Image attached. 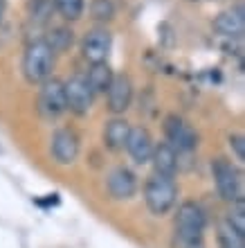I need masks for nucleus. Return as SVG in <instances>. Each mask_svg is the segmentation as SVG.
<instances>
[{
    "label": "nucleus",
    "instance_id": "11",
    "mask_svg": "<svg viewBox=\"0 0 245 248\" xmlns=\"http://www.w3.org/2000/svg\"><path fill=\"white\" fill-rule=\"evenodd\" d=\"M137 189V178L135 174L126 167H117V170L110 171L108 176V194L117 201H126L135 194Z\"/></svg>",
    "mask_w": 245,
    "mask_h": 248
},
{
    "label": "nucleus",
    "instance_id": "21",
    "mask_svg": "<svg viewBox=\"0 0 245 248\" xmlns=\"http://www.w3.org/2000/svg\"><path fill=\"white\" fill-rule=\"evenodd\" d=\"M227 223H230L239 235L245 237V205H243V199H239V201L232 203V210H230Z\"/></svg>",
    "mask_w": 245,
    "mask_h": 248
},
{
    "label": "nucleus",
    "instance_id": "8",
    "mask_svg": "<svg viewBox=\"0 0 245 248\" xmlns=\"http://www.w3.org/2000/svg\"><path fill=\"white\" fill-rule=\"evenodd\" d=\"M164 131H167V138H169V144H171V147H178V149H182V151H191V149H196V144H198V138H196L194 129L182 118H178V115L167 118Z\"/></svg>",
    "mask_w": 245,
    "mask_h": 248
},
{
    "label": "nucleus",
    "instance_id": "23",
    "mask_svg": "<svg viewBox=\"0 0 245 248\" xmlns=\"http://www.w3.org/2000/svg\"><path fill=\"white\" fill-rule=\"evenodd\" d=\"M230 147L234 149V154H236L239 160H245V140H243V136H232L230 138Z\"/></svg>",
    "mask_w": 245,
    "mask_h": 248
},
{
    "label": "nucleus",
    "instance_id": "20",
    "mask_svg": "<svg viewBox=\"0 0 245 248\" xmlns=\"http://www.w3.org/2000/svg\"><path fill=\"white\" fill-rule=\"evenodd\" d=\"M45 41H47V46L54 50V54L63 52V50H68V47L72 46V32L70 30H65V27H58V30L52 32L50 39H45Z\"/></svg>",
    "mask_w": 245,
    "mask_h": 248
},
{
    "label": "nucleus",
    "instance_id": "19",
    "mask_svg": "<svg viewBox=\"0 0 245 248\" xmlns=\"http://www.w3.org/2000/svg\"><path fill=\"white\" fill-rule=\"evenodd\" d=\"M90 18L99 23H108L115 18V2L113 0H92L90 2Z\"/></svg>",
    "mask_w": 245,
    "mask_h": 248
},
{
    "label": "nucleus",
    "instance_id": "6",
    "mask_svg": "<svg viewBox=\"0 0 245 248\" xmlns=\"http://www.w3.org/2000/svg\"><path fill=\"white\" fill-rule=\"evenodd\" d=\"M65 91V108H70L74 115H86L92 106V91L84 77H72L63 81Z\"/></svg>",
    "mask_w": 245,
    "mask_h": 248
},
{
    "label": "nucleus",
    "instance_id": "17",
    "mask_svg": "<svg viewBox=\"0 0 245 248\" xmlns=\"http://www.w3.org/2000/svg\"><path fill=\"white\" fill-rule=\"evenodd\" d=\"M52 5L65 20H79L84 14L86 0H52Z\"/></svg>",
    "mask_w": 245,
    "mask_h": 248
},
{
    "label": "nucleus",
    "instance_id": "13",
    "mask_svg": "<svg viewBox=\"0 0 245 248\" xmlns=\"http://www.w3.org/2000/svg\"><path fill=\"white\" fill-rule=\"evenodd\" d=\"M214 30L223 36H232L239 39L245 32V16H243V7H234L227 12H220L214 20Z\"/></svg>",
    "mask_w": 245,
    "mask_h": 248
},
{
    "label": "nucleus",
    "instance_id": "16",
    "mask_svg": "<svg viewBox=\"0 0 245 248\" xmlns=\"http://www.w3.org/2000/svg\"><path fill=\"white\" fill-rule=\"evenodd\" d=\"M113 77H115V75H113V70H110V65L103 61V63H92V68H90V72H88L86 81H88L92 95H95V93H106L108 91Z\"/></svg>",
    "mask_w": 245,
    "mask_h": 248
},
{
    "label": "nucleus",
    "instance_id": "3",
    "mask_svg": "<svg viewBox=\"0 0 245 248\" xmlns=\"http://www.w3.org/2000/svg\"><path fill=\"white\" fill-rule=\"evenodd\" d=\"M175 199H178V187H175L173 178L160 176V174L148 176L144 185V201L153 215H167L175 205Z\"/></svg>",
    "mask_w": 245,
    "mask_h": 248
},
{
    "label": "nucleus",
    "instance_id": "4",
    "mask_svg": "<svg viewBox=\"0 0 245 248\" xmlns=\"http://www.w3.org/2000/svg\"><path fill=\"white\" fill-rule=\"evenodd\" d=\"M212 171H214V181H216V189H218V194L223 201H239L243 199V192H241V174L236 171L230 160L225 158H218V160H214L212 165Z\"/></svg>",
    "mask_w": 245,
    "mask_h": 248
},
{
    "label": "nucleus",
    "instance_id": "1",
    "mask_svg": "<svg viewBox=\"0 0 245 248\" xmlns=\"http://www.w3.org/2000/svg\"><path fill=\"white\" fill-rule=\"evenodd\" d=\"M205 215L198 203L185 201L178 208L175 219V239L178 248H205Z\"/></svg>",
    "mask_w": 245,
    "mask_h": 248
},
{
    "label": "nucleus",
    "instance_id": "7",
    "mask_svg": "<svg viewBox=\"0 0 245 248\" xmlns=\"http://www.w3.org/2000/svg\"><path fill=\"white\" fill-rule=\"evenodd\" d=\"M110 46H113V39L106 30H92L86 34L84 43H81V54L90 65L103 63L110 54Z\"/></svg>",
    "mask_w": 245,
    "mask_h": 248
},
{
    "label": "nucleus",
    "instance_id": "15",
    "mask_svg": "<svg viewBox=\"0 0 245 248\" xmlns=\"http://www.w3.org/2000/svg\"><path fill=\"white\" fill-rule=\"evenodd\" d=\"M130 129H133V126H130L124 118H113L108 124H106V129H103V142H106V147L113 151L124 149V147H126V140H129Z\"/></svg>",
    "mask_w": 245,
    "mask_h": 248
},
{
    "label": "nucleus",
    "instance_id": "10",
    "mask_svg": "<svg viewBox=\"0 0 245 248\" xmlns=\"http://www.w3.org/2000/svg\"><path fill=\"white\" fill-rule=\"evenodd\" d=\"M79 156V140L68 129H61L52 136V158L58 165H72Z\"/></svg>",
    "mask_w": 245,
    "mask_h": 248
},
{
    "label": "nucleus",
    "instance_id": "24",
    "mask_svg": "<svg viewBox=\"0 0 245 248\" xmlns=\"http://www.w3.org/2000/svg\"><path fill=\"white\" fill-rule=\"evenodd\" d=\"M5 7H7V0H0V20L5 16Z\"/></svg>",
    "mask_w": 245,
    "mask_h": 248
},
{
    "label": "nucleus",
    "instance_id": "9",
    "mask_svg": "<svg viewBox=\"0 0 245 248\" xmlns=\"http://www.w3.org/2000/svg\"><path fill=\"white\" fill-rule=\"evenodd\" d=\"M106 93H108V108L115 115L129 111L130 102H133V84L126 75H115Z\"/></svg>",
    "mask_w": 245,
    "mask_h": 248
},
{
    "label": "nucleus",
    "instance_id": "12",
    "mask_svg": "<svg viewBox=\"0 0 245 248\" xmlns=\"http://www.w3.org/2000/svg\"><path fill=\"white\" fill-rule=\"evenodd\" d=\"M153 140L148 136V131L137 126V129H130L129 140H126V151L130 154V158L135 160L137 165L151 163V154H153Z\"/></svg>",
    "mask_w": 245,
    "mask_h": 248
},
{
    "label": "nucleus",
    "instance_id": "2",
    "mask_svg": "<svg viewBox=\"0 0 245 248\" xmlns=\"http://www.w3.org/2000/svg\"><path fill=\"white\" fill-rule=\"evenodd\" d=\"M52 68H54V50L47 46L45 39L32 41L23 54L25 79L29 84H43L47 77H52Z\"/></svg>",
    "mask_w": 245,
    "mask_h": 248
},
{
    "label": "nucleus",
    "instance_id": "5",
    "mask_svg": "<svg viewBox=\"0 0 245 248\" xmlns=\"http://www.w3.org/2000/svg\"><path fill=\"white\" fill-rule=\"evenodd\" d=\"M39 111L45 118H58L61 113H65V91H63V81L57 77H47L41 84L39 93Z\"/></svg>",
    "mask_w": 245,
    "mask_h": 248
},
{
    "label": "nucleus",
    "instance_id": "14",
    "mask_svg": "<svg viewBox=\"0 0 245 248\" xmlns=\"http://www.w3.org/2000/svg\"><path fill=\"white\" fill-rule=\"evenodd\" d=\"M151 163H153V167H155V174L173 178L175 170H178V151L169 142H162V144H158V147H153Z\"/></svg>",
    "mask_w": 245,
    "mask_h": 248
},
{
    "label": "nucleus",
    "instance_id": "18",
    "mask_svg": "<svg viewBox=\"0 0 245 248\" xmlns=\"http://www.w3.org/2000/svg\"><path fill=\"white\" fill-rule=\"evenodd\" d=\"M218 244L220 248H245V237L239 235L230 223H220L218 228Z\"/></svg>",
    "mask_w": 245,
    "mask_h": 248
},
{
    "label": "nucleus",
    "instance_id": "22",
    "mask_svg": "<svg viewBox=\"0 0 245 248\" xmlns=\"http://www.w3.org/2000/svg\"><path fill=\"white\" fill-rule=\"evenodd\" d=\"M29 7H32V18L34 20H45L50 9H52V2L50 0H32Z\"/></svg>",
    "mask_w": 245,
    "mask_h": 248
}]
</instances>
